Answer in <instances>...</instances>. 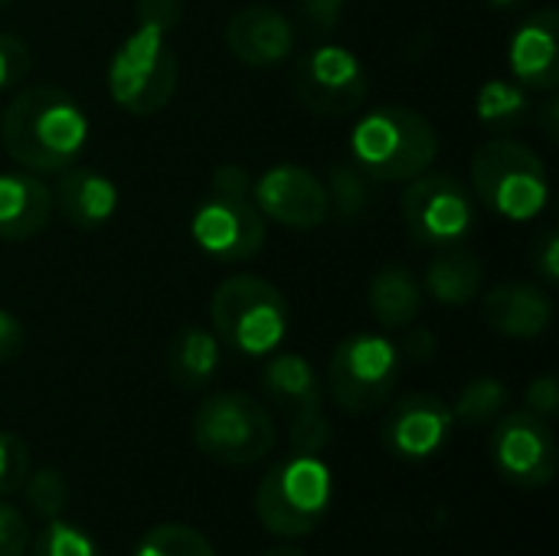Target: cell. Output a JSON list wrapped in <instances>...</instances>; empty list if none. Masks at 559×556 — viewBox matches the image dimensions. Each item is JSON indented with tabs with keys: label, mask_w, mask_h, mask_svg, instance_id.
Returning a JSON list of instances; mask_svg holds the SVG:
<instances>
[{
	"label": "cell",
	"mask_w": 559,
	"mask_h": 556,
	"mask_svg": "<svg viewBox=\"0 0 559 556\" xmlns=\"http://www.w3.org/2000/svg\"><path fill=\"white\" fill-rule=\"evenodd\" d=\"M7 154L33 174H62L88 141V118L69 92L56 85L23 88L0 118Z\"/></svg>",
	"instance_id": "obj_1"
},
{
	"label": "cell",
	"mask_w": 559,
	"mask_h": 556,
	"mask_svg": "<svg viewBox=\"0 0 559 556\" xmlns=\"http://www.w3.org/2000/svg\"><path fill=\"white\" fill-rule=\"evenodd\" d=\"M436 154V125L406 105H380L367 111L350 134V157L373 180H413L429 170Z\"/></svg>",
	"instance_id": "obj_2"
},
{
	"label": "cell",
	"mask_w": 559,
	"mask_h": 556,
	"mask_svg": "<svg viewBox=\"0 0 559 556\" xmlns=\"http://www.w3.org/2000/svg\"><path fill=\"white\" fill-rule=\"evenodd\" d=\"M197 246L223 262L252 259L265 246V216L255 206L249 174L239 164L213 170V193L193 213Z\"/></svg>",
	"instance_id": "obj_3"
},
{
	"label": "cell",
	"mask_w": 559,
	"mask_h": 556,
	"mask_svg": "<svg viewBox=\"0 0 559 556\" xmlns=\"http://www.w3.org/2000/svg\"><path fill=\"white\" fill-rule=\"evenodd\" d=\"M472 187L481 203L508 220H534L550 200V184L537 151L514 138H488L472 157Z\"/></svg>",
	"instance_id": "obj_4"
},
{
	"label": "cell",
	"mask_w": 559,
	"mask_h": 556,
	"mask_svg": "<svg viewBox=\"0 0 559 556\" xmlns=\"http://www.w3.org/2000/svg\"><path fill=\"white\" fill-rule=\"evenodd\" d=\"M331 495V469L318 456H292L259 482L255 514L275 537H305L328 518Z\"/></svg>",
	"instance_id": "obj_5"
},
{
	"label": "cell",
	"mask_w": 559,
	"mask_h": 556,
	"mask_svg": "<svg viewBox=\"0 0 559 556\" xmlns=\"http://www.w3.org/2000/svg\"><path fill=\"white\" fill-rule=\"evenodd\" d=\"M210 318L223 344L246 357L272 354L288 334V305L282 292L259 275H233L216 285Z\"/></svg>",
	"instance_id": "obj_6"
},
{
	"label": "cell",
	"mask_w": 559,
	"mask_h": 556,
	"mask_svg": "<svg viewBox=\"0 0 559 556\" xmlns=\"http://www.w3.org/2000/svg\"><path fill=\"white\" fill-rule=\"evenodd\" d=\"M193 442L219 465H255L275 449L272 413L246 393H216L200 403L193 416Z\"/></svg>",
	"instance_id": "obj_7"
},
{
	"label": "cell",
	"mask_w": 559,
	"mask_h": 556,
	"mask_svg": "<svg viewBox=\"0 0 559 556\" xmlns=\"http://www.w3.org/2000/svg\"><path fill=\"white\" fill-rule=\"evenodd\" d=\"M177 52L167 36L138 26L108 62V92L131 115H157L177 92Z\"/></svg>",
	"instance_id": "obj_8"
},
{
	"label": "cell",
	"mask_w": 559,
	"mask_h": 556,
	"mask_svg": "<svg viewBox=\"0 0 559 556\" xmlns=\"http://www.w3.org/2000/svg\"><path fill=\"white\" fill-rule=\"evenodd\" d=\"M400 380V351L377 334L344 338L328 360V390L344 413L367 416L380 410Z\"/></svg>",
	"instance_id": "obj_9"
},
{
	"label": "cell",
	"mask_w": 559,
	"mask_h": 556,
	"mask_svg": "<svg viewBox=\"0 0 559 556\" xmlns=\"http://www.w3.org/2000/svg\"><path fill=\"white\" fill-rule=\"evenodd\" d=\"M403 223L419 246H462L475 226L478 210L468 187L452 174H419L403 190Z\"/></svg>",
	"instance_id": "obj_10"
},
{
	"label": "cell",
	"mask_w": 559,
	"mask_h": 556,
	"mask_svg": "<svg viewBox=\"0 0 559 556\" xmlns=\"http://www.w3.org/2000/svg\"><path fill=\"white\" fill-rule=\"evenodd\" d=\"M292 82L298 102L308 111L328 118H344L360 111L370 92V79L360 59L334 43H321L311 52H305L295 62Z\"/></svg>",
	"instance_id": "obj_11"
},
{
	"label": "cell",
	"mask_w": 559,
	"mask_h": 556,
	"mask_svg": "<svg viewBox=\"0 0 559 556\" xmlns=\"http://www.w3.org/2000/svg\"><path fill=\"white\" fill-rule=\"evenodd\" d=\"M491 462L498 475L524 492L544 488L557 475V436L547 419L534 413H511L491 436Z\"/></svg>",
	"instance_id": "obj_12"
},
{
	"label": "cell",
	"mask_w": 559,
	"mask_h": 556,
	"mask_svg": "<svg viewBox=\"0 0 559 556\" xmlns=\"http://www.w3.org/2000/svg\"><path fill=\"white\" fill-rule=\"evenodd\" d=\"M452 406L436 393H409L386 413L380 426V442L393 459L426 462L432 459L452 433Z\"/></svg>",
	"instance_id": "obj_13"
},
{
	"label": "cell",
	"mask_w": 559,
	"mask_h": 556,
	"mask_svg": "<svg viewBox=\"0 0 559 556\" xmlns=\"http://www.w3.org/2000/svg\"><path fill=\"white\" fill-rule=\"evenodd\" d=\"M255 206L262 216H272L282 226L295 229H314L331 213V193L328 187L305 167L278 164L262 174V180L252 187Z\"/></svg>",
	"instance_id": "obj_14"
},
{
	"label": "cell",
	"mask_w": 559,
	"mask_h": 556,
	"mask_svg": "<svg viewBox=\"0 0 559 556\" xmlns=\"http://www.w3.org/2000/svg\"><path fill=\"white\" fill-rule=\"evenodd\" d=\"M508 59L514 82L534 92H554L559 82V13L554 7L534 10L511 36Z\"/></svg>",
	"instance_id": "obj_15"
},
{
	"label": "cell",
	"mask_w": 559,
	"mask_h": 556,
	"mask_svg": "<svg viewBox=\"0 0 559 556\" xmlns=\"http://www.w3.org/2000/svg\"><path fill=\"white\" fill-rule=\"evenodd\" d=\"M226 46L229 52L255 69L278 66L295 49V26L272 7H242L226 23Z\"/></svg>",
	"instance_id": "obj_16"
},
{
	"label": "cell",
	"mask_w": 559,
	"mask_h": 556,
	"mask_svg": "<svg viewBox=\"0 0 559 556\" xmlns=\"http://www.w3.org/2000/svg\"><path fill=\"white\" fill-rule=\"evenodd\" d=\"M485 321L514 341L540 338L554 321V301L531 282H504L485 295Z\"/></svg>",
	"instance_id": "obj_17"
},
{
	"label": "cell",
	"mask_w": 559,
	"mask_h": 556,
	"mask_svg": "<svg viewBox=\"0 0 559 556\" xmlns=\"http://www.w3.org/2000/svg\"><path fill=\"white\" fill-rule=\"evenodd\" d=\"M62 216L79 229H95L108 223L118 210V187L111 177L92 167H66L56 187Z\"/></svg>",
	"instance_id": "obj_18"
},
{
	"label": "cell",
	"mask_w": 559,
	"mask_h": 556,
	"mask_svg": "<svg viewBox=\"0 0 559 556\" xmlns=\"http://www.w3.org/2000/svg\"><path fill=\"white\" fill-rule=\"evenodd\" d=\"M52 216V193L29 174H0V239L20 242Z\"/></svg>",
	"instance_id": "obj_19"
},
{
	"label": "cell",
	"mask_w": 559,
	"mask_h": 556,
	"mask_svg": "<svg viewBox=\"0 0 559 556\" xmlns=\"http://www.w3.org/2000/svg\"><path fill=\"white\" fill-rule=\"evenodd\" d=\"M262 390L272 397V403L292 419L311 416L321 410V380L318 370L298 357V354H278L262 370Z\"/></svg>",
	"instance_id": "obj_20"
},
{
	"label": "cell",
	"mask_w": 559,
	"mask_h": 556,
	"mask_svg": "<svg viewBox=\"0 0 559 556\" xmlns=\"http://www.w3.org/2000/svg\"><path fill=\"white\" fill-rule=\"evenodd\" d=\"M216 370H219V341L210 331L190 324V328H180L170 338V344H167V377L180 390L193 393V390L210 387Z\"/></svg>",
	"instance_id": "obj_21"
},
{
	"label": "cell",
	"mask_w": 559,
	"mask_h": 556,
	"mask_svg": "<svg viewBox=\"0 0 559 556\" xmlns=\"http://www.w3.org/2000/svg\"><path fill=\"white\" fill-rule=\"evenodd\" d=\"M481 285H485V265L475 252L462 246L442 249L426 272V288L442 305H468L481 295Z\"/></svg>",
	"instance_id": "obj_22"
},
{
	"label": "cell",
	"mask_w": 559,
	"mask_h": 556,
	"mask_svg": "<svg viewBox=\"0 0 559 556\" xmlns=\"http://www.w3.org/2000/svg\"><path fill=\"white\" fill-rule=\"evenodd\" d=\"M370 311L383 328H406L423 311V288L409 269L390 262L370 279Z\"/></svg>",
	"instance_id": "obj_23"
},
{
	"label": "cell",
	"mask_w": 559,
	"mask_h": 556,
	"mask_svg": "<svg viewBox=\"0 0 559 556\" xmlns=\"http://www.w3.org/2000/svg\"><path fill=\"white\" fill-rule=\"evenodd\" d=\"M531 115V88L508 79H491L478 92V118L485 128L504 134Z\"/></svg>",
	"instance_id": "obj_24"
},
{
	"label": "cell",
	"mask_w": 559,
	"mask_h": 556,
	"mask_svg": "<svg viewBox=\"0 0 559 556\" xmlns=\"http://www.w3.org/2000/svg\"><path fill=\"white\" fill-rule=\"evenodd\" d=\"M508 400H511V393H508V387H504L501 380H495V377H478V380H472V383L459 393V400H455V406H452V419L462 423V426H468V429L488 426L491 419H498V416L504 413Z\"/></svg>",
	"instance_id": "obj_25"
},
{
	"label": "cell",
	"mask_w": 559,
	"mask_h": 556,
	"mask_svg": "<svg viewBox=\"0 0 559 556\" xmlns=\"http://www.w3.org/2000/svg\"><path fill=\"white\" fill-rule=\"evenodd\" d=\"M134 556H216L213 544L187 524H160L147 531Z\"/></svg>",
	"instance_id": "obj_26"
},
{
	"label": "cell",
	"mask_w": 559,
	"mask_h": 556,
	"mask_svg": "<svg viewBox=\"0 0 559 556\" xmlns=\"http://www.w3.org/2000/svg\"><path fill=\"white\" fill-rule=\"evenodd\" d=\"M23 498H26V508L46 521L59 518L69 505V485L62 478V472L56 469H39L33 475H26L23 482Z\"/></svg>",
	"instance_id": "obj_27"
},
{
	"label": "cell",
	"mask_w": 559,
	"mask_h": 556,
	"mask_svg": "<svg viewBox=\"0 0 559 556\" xmlns=\"http://www.w3.org/2000/svg\"><path fill=\"white\" fill-rule=\"evenodd\" d=\"M33 556H102V554H98V547H95L92 534H85L82 528H75V524H69V521H62V518H52V521L39 531V537H36V544H33Z\"/></svg>",
	"instance_id": "obj_28"
},
{
	"label": "cell",
	"mask_w": 559,
	"mask_h": 556,
	"mask_svg": "<svg viewBox=\"0 0 559 556\" xmlns=\"http://www.w3.org/2000/svg\"><path fill=\"white\" fill-rule=\"evenodd\" d=\"M328 193H334L337 213H341L344 220L360 216V213L367 210V200H370V190H367L364 177H360L354 167H347V164H334V167H331V190H328Z\"/></svg>",
	"instance_id": "obj_29"
},
{
	"label": "cell",
	"mask_w": 559,
	"mask_h": 556,
	"mask_svg": "<svg viewBox=\"0 0 559 556\" xmlns=\"http://www.w3.org/2000/svg\"><path fill=\"white\" fill-rule=\"evenodd\" d=\"M29 475V449L16 433H0V495L23 488Z\"/></svg>",
	"instance_id": "obj_30"
},
{
	"label": "cell",
	"mask_w": 559,
	"mask_h": 556,
	"mask_svg": "<svg viewBox=\"0 0 559 556\" xmlns=\"http://www.w3.org/2000/svg\"><path fill=\"white\" fill-rule=\"evenodd\" d=\"M288 442H292L295 456H318V452H324L328 442H331V423H328V416L318 410L311 416L292 419V439Z\"/></svg>",
	"instance_id": "obj_31"
},
{
	"label": "cell",
	"mask_w": 559,
	"mask_h": 556,
	"mask_svg": "<svg viewBox=\"0 0 559 556\" xmlns=\"http://www.w3.org/2000/svg\"><path fill=\"white\" fill-rule=\"evenodd\" d=\"M344 16V0H298V23L308 36H331Z\"/></svg>",
	"instance_id": "obj_32"
},
{
	"label": "cell",
	"mask_w": 559,
	"mask_h": 556,
	"mask_svg": "<svg viewBox=\"0 0 559 556\" xmlns=\"http://www.w3.org/2000/svg\"><path fill=\"white\" fill-rule=\"evenodd\" d=\"M183 16V0H138L134 20L144 29H154L160 36H170Z\"/></svg>",
	"instance_id": "obj_33"
},
{
	"label": "cell",
	"mask_w": 559,
	"mask_h": 556,
	"mask_svg": "<svg viewBox=\"0 0 559 556\" xmlns=\"http://www.w3.org/2000/svg\"><path fill=\"white\" fill-rule=\"evenodd\" d=\"M29 72V49L23 39L0 33V92L13 88L16 82H23V75Z\"/></svg>",
	"instance_id": "obj_34"
},
{
	"label": "cell",
	"mask_w": 559,
	"mask_h": 556,
	"mask_svg": "<svg viewBox=\"0 0 559 556\" xmlns=\"http://www.w3.org/2000/svg\"><path fill=\"white\" fill-rule=\"evenodd\" d=\"M29 547V528L23 514L0 501V556H23Z\"/></svg>",
	"instance_id": "obj_35"
},
{
	"label": "cell",
	"mask_w": 559,
	"mask_h": 556,
	"mask_svg": "<svg viewBox=\"0 0 559 556\" xmlns=\"http://www.w3.org/2000/svg\"><path fill=\"white\" fill-rule=\"evenodd\" d=\"M524 403H527V413H534V416H540V419L550 423L559 410L557 380H554L550 374L531 380V383H527V393H524Z\"/></svg>",
	"instance_id": "obj_36"
},
{
	"label": "cell",
	"mask_w": 559,
	"mask_h": 556,
	"mask_svg": "<svg viewBox=\"0 0 559 556\" xmlns=\"http://www.w3.org/2000/svg\"><path fill=\"white\" fill-rule=\"evenodd\" d=\"M534 265L537 272L544 275L547 285H557L559 282V233L557 229H547L537 246H534Z\"/></svg>",
	"instance_id": "obj_37"
},
{
	"label": "cell",
	"mask_w": 559,
	"mask_h": 556,
	"mask_svg": "<svg viewBox=\"0 0 559 556\" xmlns=\"http://www.w3.org/2000/svg\"><path fill=\"white\" fill-rule=\"evenodd\" d=\"M23 351V324L16 321V315L0 308V364L13 360Z\"/></svg>",
	"instance_id": "obj_38"
},
{
	"label": "cell",
	"mask_w": 559,
	"mask_h": 556,
	"mask_svg": "<svg viewBox=\"0 0 559 556\" xmlns=\"http://www.w3.org/2000/svg\"><path fill=\"white\" fill-rule=\"evenodd\" d=\"M396 351H400V357H409V360L423 364V360H429L436 354V334L432 331H409Z\"/></svg>",
	"instance_id": "obj_39"
},
{
	"label": "cell",
	"mask_w": 559,
	"mask_h": 556,
	"mask_svg": "<svg viewBox=\"0 0 559 556\" xmlns=\"http://www.w3.org/2000/svg\"><path fill=\"white\" fill-rule=\"evenodd\" d=\"M537 125H540V131H544V138L547 141H557L559 134V98L557 95H550L540 108H537Z\"/></svg>",
	"instance_id": "obj_40"
},
{
	"label": "cell",
	"mask_w": 559,
	"mask_h": 556,
	"mask_svg": "<svg viewBox=\"0 0 559 556\" xmlns=\"http://www.w3.org/2000/svg\"><path fill=\"white\" fill-rule=\"evenodd\" d=\"M262 556H308L301 547H292V544H282V547H272V551H265Z\"/></svg>",
	"instance_id": "obj_41"
},
{
	"label": "cell",
	"mask_w": 559,
	"mask_h": 556,
	"mask_svg": "<svg viewBox=\"0 0 559 556\" xmlns=\"http://www.w3.org/2000/svg\"><path fill=\"white\" fill-rule=\"evenodd\" d=\"M495 10H514V7H521V3H527V0H488Z\"/></svg>",
	"instance_id": "obj_42"
},
{
	"label": "cell",
	"mask_w": 559,
	"mask_h": 556,
	"mask_svg": "<svg viewBox=\"0 0 559 556\" xmlns=\"http://www.w3.org/2000/svg\"><path fill=\"white\" fill-rule=\"evenodd\" d=\"M3 3H10V0H0V7H3Z\"/></svg>",
	"instance_id": "obj_43"
}]
</instances>
